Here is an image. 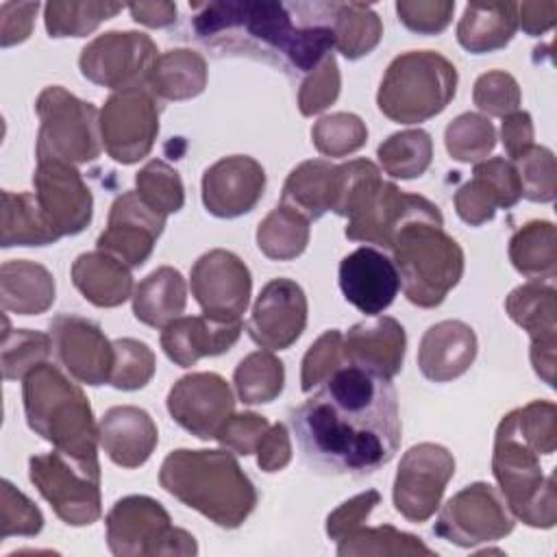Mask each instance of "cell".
I'll use <instances>...</instances> for the list:
<instances>
[{
    "label": "cell",
    "mask_w": 557,
    "mask_h": 557,
    "mask_svg": "<svg viewBox=\"0 0 557 557\" xmlns=\"http://www.w3.org/2000/svg\"><path fill=\"white\" fill-rule=\"evenodd\" d=\"M309 466L363 476L389 463L403 437L398 396L389 379L342 366L289 411Z\"/></svg>",
    "instance_id": "6da1fadb"
},
{
    "label": "cell",
    "mask_w": 557,
    "mask_h": 557,
    "mask_svg": "<svg viewBox=\"0 0 557 557\" xmlns=\"http://www.w3.org/2000/svg\"><path fill=\"white\" fill-rule=\"evenodd\" d=\"M196 39L215 54L252 57L287 74H309L333 48L326 2L296 24L292 7L268 0H215L191 4Z\"/></svg>",
    "instance_id": "7a4b0ae2"
},
{
    "label": "cell",
    "mask_w": 557,
    "mask_h": 557,
    "mask_svg": "<svg viewBox=\"0 0 557 557\" xmlns=\"http://www.w3.org/2000/svg\"><path fill=\"white\" fill-rule=\"evenodd\" d=\"M161 487L222 529L242 527L257 507V490L228 448H176L159 470Z\"/></svg>",
    "instance_id": "3957f363"
},
{
    "label": "cell",
    "mask_w": 557,
    "mask_h": 557,
    "mask_svg": "<svg viewBox=\"0 0 557 557\" xmlns=\"http://www.w3.org/2000/svg\"><path fill=\"white\" fill-rule=\"evenodd\" d=\"M344 185L337 215L346 218V237L352 242L374 244L389 250L394 235L411 220H444L437 205L420 194H407L392 181L381 178V170L368 159L342 163Z\"/></svg>",
    "instance_id": "277c9868"
},
{
    "label": "cell",
    "mask_w": 557,
    "mask_h": 557,
    "mask_svg": "<svg viewBox=\"0 0 557 557\" xmlns=\"http://www.w3.org/2000/svg\"><path fill=\"white\" fill-rule=\"evenodd\" d=\"M28 426L46 442L78 461L98 463V424L89 398L50 361L22 379Z\"/></svg>",
    "instance_id": "5b68a950"
},
{
    "label": "cell",
    "mask_w": 557,
    "mask_h": 557,
    "mask_svg": "<svg viewBox=\"0 0 557 557\" xmlns=\"http://www.w3.org/2000/svg\"><path fill=\"white\" fill-rule=\"evenodd\" d=\"M389 250L400 287L416 307H440L463 276V250L444 231V220L418 218L407 222L394 235Z\"/></svg>",
    "instance_id": "8992f818"
},
{
    "label": "cell",
    "mask_w": 557,
    "mask_h": 557,
    "mask_svg": "<svg viewBox=\"0 0 557 557\" xmlns=\"http://www.w3.org/2000/svg\"><path fill=\"white\" fill-rule=\"evenodd\" d=\"M457 67L435 50H409L385 70L379 111L398 124H420L442 113L457 94Z\"/></svg>",
    "instance_id": "52a82bcc"
},
{
    "label": "cell",
    "mask_w": 557,
    "mask_h": 557,
    "mask_svg": "<svg viewBox=\"0 0 557 557\" xmlns=\"http://www.w3.org/2000/svg\"><path fill=\"white\" fill-rule=\"evenodd\" d=\"M492 472L513 518L533 529L555 527V476H544L540 455L513 431L505 416L494 435Z\"/></svg>",
    "instance_id": "ba28073f"
},
{
    "label": "cell",
    "mask_w": 557,
    "mask_h": 557,
    "mask_svg": "<svg viewBox=\"0 0 557 557\" xmlns=\"http://www.w3.org/2000/svg\"><path fill=\"white\" fill-rule=\"evenodd\" d=\"M35 111L41 120L35 146L37 163L81 165L100 157V111L91 102L50 85L37 96Z\"/></svg>",
    "instance_id": "9c48e42d"
},
{
    "label": "cell",
    "mask_w": 557,
    "mask_h": 557,
    "mask_svg": "<svg viewBox=\"0 0 557 557\" xmlns=\"http://www.w3.org/2000/svg\"><path fill=\"white\" fill-rule=\"evenodd\" d=\"M107 546L115 557L196 555V537L172 524L165 507L144 494H131L107 513Z\"/></svg>",
    "instance_id": "30bf717a"
},
{
    "label": "cell",
    "mask_w": 557,
    "mask_h": 557,
    "mask_svg": "<svg viewBox=\"0 0 557 557\" xmlns=\"http://www.w3.org/2000/svg\"><path fill=\"white\" fill-rule=\"evenodd\" d=\"M28 479L65 524L89 527L102 516L100 463L50 450L28 459Z\"/></svg>",
    "instance_id": "8fae6325"
},
{
    "label": "cell",
    "mask_w": 557,
    "mask_h": 557,
    "mask_svg": "<svg viewBox=\"0 0 557 557\" xmlns=\"http://www.w3.org/2000/svg\"><path fill=\"white\" fill-rule=\"evenodd\" d=\"M513 527L516 518L503 494L494 485L476 481L446 500L437 513L433 533L455 546L472 548L498 542L509 535Z\"/></svg>",
    "instance_id": "7c38bea8"
},
{
    "label": "cell",
    "mask_w": 557,
    "mask_h": 557,
    "mask_svg": "<svg viewBox=\"0 0 557 557\" xmlns=\"http://www.w3.org/2000/svg\"><path fill=\"white\" fill-rule=\"evenodd\" d=\"M159 135V100L148 87L113 91L100 109V137L107 154L133 165L148 157Z\"/></svg>",
    "instance_id": "4fadbf2b"
},
{
    "label": "cell",
    "mask_w": 557,
    "mask_h": 557,
    "mask_svg": "<svg viewBox=\"0 0 557 557\" xmlns=\"http://www.w3.org/2000/svg\"><path fill=\"white\" fill-rule=\"evenodd\" d=\"M157 52V44L146 33L107 30L81 50L78 67L89 83L113 91L144 87Z\"/></svg>",
    "instance_id": "5bb4252c"
},
{
    "label": "cell",
    "mask_w": 557,
    "mask_h": 557,
    "mask_svg": "<svg viewBox=\"0 0 557 557\" xmlns=\"http://www.w3.org/2000/svg\"><path fill=\"white\" fill-rule=\"evenodd\" d=\"M455 474L453 453L433 442L411 446L398 463L392 500L394 509L409 522H426L442 503L444 490Z\"/></svg>",
    "instance_id": "9a60e30c"
},
{
    "label": "cell",
    "mask_w": 557,
    "mask_h": 557,
    "mask_svg": "<svg viewBox=\"0 0 557 557\" xmlns=\"http://www.w3.org/2000/svg\"><path fill=\"white\" fill-rule=\"evenodd\" d=\"M189 287L205 315L242 320V313L250 302L252 276L248 265L235 252L213 248L194 261Z\"/></svg>",
    "instance_id": "2e32d148"
},
{
    "label": "cell",
    "mask_w": 557,
    "mask_h": 557,
    "mask_svg": "<svg viewBox=\"0 0 557 557\" xmlns=\"http://www.w3.org/2000/svg\"><path fill=\"white\" fill-rule=\"evenodd\" d=\"M172 420L198 440H215L220 426L235 411V396L224 376L191 372L181 376L168 392Z\"/></svg>",
    "instance_id": "e0dca14e"
},
{
    "label": "cell",
    "mask_w": 557,
    "mask_h": 557,
    "mask_svg": "<svg viewBox=\"0 0 557 557\" xmlns=\"http://www.w3.org/2000/svg\"><path fill=\"white\" fill-rule=\"evenodd\" d=\"M505 311L531 337L529 357L535 374L555 387L557 289L544 281H527L509 292Z\"/></svg>",
    "instance_id": "ac0fdd59"
},
{
    "label": "cell",
    "mask_w": 557,
    "mask_h": 557,
    "mask_svg": "<svg viewBox=\"0 0 557 557\" xmlns=\"http://www.w3.org/2000/svg\"><path fill=\"white\" fill-rule=\"evenodd\" d=\"M48 335L61 366L76 381L94 387L109 383L115 350L96 322L74 313H59L52 318Z\"/></svg>",
    "instance_id": "d6986e66"
},
{
    "label": "cell",
    "mask_w": 557,
    "mask_h": 557,
    "mask_svg": "<svg viewBox=\"0 0 557 557\" xmlns=\"http://www.w3.org/2000/svg\"><path fill=\"white\" fill-rule=\"evenodd\" d=\"M35 198L59 237L83 233L94 213V196L76 165L44 161L33 172Z\"/></svg>",
    "instance_id": "ffe728a7"
},
{
    "label": "cell",
    "mask_w": 557,
    "mask_h": 557,
    "mask_svg": "<svg viewBox=\"0 0 557 557\" xmlns=\"http://www.w3.org/2000/svg\"><path fill=\"white\" fill-rule=\"evenodd\" d=\"M163 226L165 215L150 209L135 189H128L113 200L107 228L98 235L96 246L128 268H139L152 255Z\"/></svg>",
    "instance_id": "44dd1931"
},
{
    "label": "cell",
    "mask_w": 557,
    "mask_h": 557,
    "mask_svg": "<svg viewBox=\"0 0 557 557\" xmlns=\"http://www.w3.org/2000/svg\"><path fill=\"white\" fill-rule=\"evenodd\" d=\"M307 296L302 287L285 276L268 281L255 305L246 331L265 350L289 348L307 326Z\"/></svg>",
    "instance_id": "7402d4cb"
},
{
    "label": "cell",
    "mask_w": 557,
    "mask_h": 557,
    "mask_svg": "<svg viewBox=\"0 0 557 557\" xmlns=\"http://www.w3.org/2000/svg\"><path fill=\"white\" fill-rule=\"evenodd\" d=\"M265 191V170L248 154L222 157L202 174V205L215 218L250 213Z\"/></svg>",
    "instance_id": "603a6c76"
},
{
    "label": "cell",
    "mask_w": 557,
    "mask_h": 557,
    "mask_svg": "<svg viewBox=\"0 0 557 557\" xmlns=\"http://www.w3.org/2000/svg\"><path fill=\"white\" fill-rule=\"evenodd\" d=\"M339 289L352 307L372 318L394 302L400 276L385 252L361 246L339 261Z\"/></svg>",
    "instance_id": "cb8c5ba5"
},
{
    "label": "cell",
    "mask_w": 557,
    "mask_h": 557,
    "mask_svg": "<svg viewBox=\"0 0 557 557\" xmlns=\"http://www.w3.org/2000/svg\"><path fill=\"white\" fill-rule=\"evenodd\" d=\"M522 198L516 168L505 157L483 159L474 163L472 178L455 191V211L470 224L490 222L498 209H511Z\"/></svg>",
    "instance_id": "d4e9b609"
},
{
    "label": "cell",
    "mask_w": 557,
    "mask_h": 557,
    "mask_svg": "<svg viewBox=\"0 0 557 557\" xmlns=\"http://www.w3.org/2000/svg\"><path fill=\"white\" fill-rule=\"evenodd\" d=\"M407 335L403 324L392 315H372L357 322L342 337L346 366L361 368L381 379H394L405 361Z\"/></svg>",
    "instance_id": "484cf974"
},
{
    "label": "cell",
    "mask_w": 557,
    "mask_h": 557,
    "mask_svg": "<svg viewBox=\"0 0 557 557\" xmlns=\"http://www.w3.org/2000/svg\"><path fill=\"white\" fill-rule=\"evenodd\" d=\"M244 331L242 320H218L211 315H181L161 331V348L170 361L191 368L202 357L231 350Z\"/></svg>",
    "instance_id": "4316f807"
},
{
    "label": "cell",
    "mask_w": 557,
    "mask_h": 557,
    "mask_svg": "<svg viewBox=\"0 0 557 557\" xmlns=\"http://www.w3.org/2000/svg\"><path fill=\"white\" fill-rule=\"evenodd\" d=\"M98 442L115 466L139 468L154 453L159 431L148 411L135 405H117L100 418Z\"/></svg>",
    "instance_id": "83f0119b"
},
{
    "label": "cell",
    "mask_w": 557,
    "mask_h": 557,
    "mask_svg": "<svg viewBox=\"0 0 557 557\" xmlns=\"http://www.w3.org/2000/svg\"><path fill=\"white\" fill-rule=\"evenodd\" d=\"M476 357L474 329L461 320L431 324L418 348V368L433 383H448L470 370Z\"/></svg>",
    "instance_id": "f1b7e54d"
},
{
    "label": "cell",
    "mask_w": 557,
    "mask_h": 557,
    "mask_svg": "<svg viewBox=\"0 0 557 557\" xmlns=\"http://www.w3.org/2000/svg\"><path fill=\"white\" fill-rule=\"evenodd\" d=\"M344 170L326 159H309L298 163L285 178L281 205L298 211L309 222L337 209L342 196Z\"/></svg>",
    "instance_id": "f546056e"
},
{
    "label": "cell",
    "mask_w": 557,
    "mask_h": 557,
    "mask_svg": "<svg viewBox=\"0 0 557 557\" xmlns=\"http://www.w3.org/2000/svg\"><path fill=\"white\" fill-rule=\"evenodd\" d=\"M72 283L96 307H120L133 298V274L109 252H83L72 263Z\"/></svg>",
    "instance_id": "4dcf8cb0"
},
{
    "label": "cell",
    "mask_w": 557,
    "mask_h": 557,
    "mask_svg": "<svg viewBox=\"0 0 557 557\" xmlns=\"http://www.w3.org/2000/svg\"><path fill=\"white\" fill-rule=\"evenodd\" d=\"M52 272L28 259H11L0 268V302L2 309L17 315H39L54 302Z\"/></svg>",
    "instance_id": "1f68e13d"
},
{
    "label": "cell",
    "mask_w": 557,
    "mask_h": 557,
    "mask_svg": "<svg viewBox=\"0 0 557 557\" xmlns=\"http://www.w3.org/2000/svg\"><path fill=\"white\" fill-rule=\"evenodd\" d=\"M516 30V2H470L457 24V41L472 54H485L505 48Z\"/></svg>",
    "instance_id": "d6a6232c"
},
{
    "label": "cell",
    "mask_w": 557,
    "mask_h": 557,
    "mask_svg": "<svg viewBox=\"0 0 557 557\" xmlns=\"http://www.w3.org/2000/svg\"><path fill=\"white\" fill-rule=\"evenodd\" d=\"M187 305V283L172 265L152 270L133 292L135 318L152 329H165L183 315Z\"/></svg>",
    "instance_id": "836d02e7"
},
{
    "label": "cell",
    "mask_w": 557,
    "mask_h": 557,
    "mask_svg": "<svg viewBox=\"0 0 557 557\" xmlns=\"http://www.w3.org/2000/svg\"><path fill=\"white\" fill-rule=\"evenodd\" d=\"M157 100H189L207 87V61L191 48H172L157 57L146 85Z\"/></svg>",
    "instance_id": "e575fe53"
},
{
    "label": "cell",
    "mask_w": 557,
    "mask_h": 557,
    "mask_svg": "<svg viewBox=\"0 0 557 557\" xmlns=\"http://www.w3.org/2000/svg\"><path fill=\"white\" fill-rule=\"evenodd\" d=\"M326 17L333 48L350 61L370 54L383 37L381 17L366 2H326Z\"/></svg>",
    "instance_id": "d590c367"
},
{
    "label": "cell",
    "mask_w": 557,
    "mask_h": 557,
    "mask_svg": "<svg viewBox=\"0 0 557 557\" xmlns=\"http://www.w3.org/2000/svg\"><path fill=\"white\" fill-rule=\"evenodd\" d=\"M61 237L44 215L35 191H2L0 244L11 246H48Z\"/></svg>",
    "instance_id": "8d00e7d4"
},
{
    "label": "cell",
    "mask_w": 557,
    "mask_h": 557,
    "mask_svg": "<svg viewBox=\"0 0 557 557\" xmlns=\"http://www.w3.org/2000/svg\"><path fill=\"white\" fill-rule=\"evenodd\" d=\"M509 261L529 281H550L557 274V231L548 220L522 224L509 239Z\"/></svg>",
    "instance_id": "74e56055"
},
{
    "label": "cell",
    "mask_w": 557,
    "mask_h": 557,
    "mask_svg": "<svg viewBox=\"0 0 557 557\" xmlns=\"http://www.w3.org/2000/svg\"><path fill=\"white\" fill-rule=\"evenodd\" d=\"M339 557H398V555H422L435 557L418 535L398 531L392 524L381 527H357L337 542Z\"/></svg>",
    "instance_id": "f35d334b"
},
{
    "label": "cell",
    "mask_w": 557,
    "mask_h": 557,
    "mask_svg": "<svg viewBox=\"0 0 557 557\" xmlns=\"http://www.w3.org/2000/svg\"><path fill=\"white\" fill-rule=\"evenodd\" d=\"M259 250L274 261H289L305 252L309 244V220L298 211L278 205L257 226Z\"/></svg>",
    "instance_id": "ab89813d"
},
{
    "label": "cell",
    "mask_w": 557,
    "mask_h": 557,
    "mask_svg": "<svg viewBox=\"0 0 557 557\" xmlns=\"http://www.w3.org/2000/svg\"><path fill=\"white\" fill-rule=\"evenodd\" d=\"M233 385L244 405L272 403L283 392L285 366L272 350H255L237 363Z\"/></svg>",
    "instance_id": "60d3db41"
},
{
    "label": "cell",
    "mask_w": 557,
    "mask_h": 557,
    "mask_svg": "<svg viewBox=\"0 0 557 557\" xmlns=\"http://www.w3.org/2000/svg\"><path fill=\"white\" fill-rule=\"evenodd\" d=\"M379 163L392 178L409 181L422 176L433 159V139L422 128H407L392 133L376 148Z\"/></svg>",
    "instance_id": "b9f144b4"
},
{
    "label": "cell",
    "mask_w": 557,
    "mask_h": 557,
    "mask_svg": "<svg viewBox=\"0 0 557 557\" xmlns=\"http://www.w3.org/2000/svg\"><path fill=\"white\" fill-rule=\"evenodd\" d=\"M124 9L120 2H48L44 7V24L52 39L87 37L102 22Z\"/></svg>",
    "instance_id": "7bdbcfd3"
},
{
    "label": "cell",
    "mask_w": 557,
    "mask_h": 557,
    "mask_svg": "<svg viewBox=\"0 0 557 557\" xmlns=\"http://www.w3.org/2000/svg\"><path fill=\"white\" fill-rule=\"evenodd\" d=\"M50 350H52L50 335L41 331H30V329H11L9 320L4 318L0 363H2V376L7 381L24 379L30 370L46 363L50 357Z\"/></svg>",
    "instance_id": "ee69618b"
},
{
    "label": "cell",
    "mask_w": 557,
    "mask_h": 557,
    "mask_svg": "<svg viewBox=\"0 0 557 557\" xmlns=\"http://www.w3.org/2000/svg\"><path fill=\"white\" fill-rule=\"evenodd\" d=\"M444 144L448 154L461 163H479L496 146V128L490 117L466 111L448 122L444 131Z\"/></svg>",
    "instance_id": "f6af8a7d"
},
{
    "label": "cell",
    "mask_w": 557,
    "mask_h": 557,
    "mask_svg": "<svg viewBox=\"0 0 557 557\" xmlns=\"http://www.w3.org/2000/svg\"><path fill=\"white\" fill-rule=\"evenodd\" d=\"M135 187L141 200L165 218L181 211L185 205V187L181 174L163 159L148 161L135 174Z\"/></svg>",
    "instance_id": "bcb514c9"
},
{
    "label": "cell",
    "mask_w": 557,
    "mask_h": 557,
    "mask_svg": "<svg viewBox=\"0 0 557 557\" xmlns=\"http://www.w3.org/2000/svg\"><path fill=\"white\" fill-rule=\"evenodd\" d=\"M311 141L324 157H348L366 146L368 126L359 115L337 111L313 124Z\"/></svg>",
    "instance_id": "7dc6e473"
},
{
    "label": "cell",
    "mask_w": 557,
    "mask_h": 557,
    "mask_svg": "<svg viewBox=\"0 0 557 557\" xmlns=\"http://www.w3.org/2000/svg\"><path fill=\"white\" fill-rule=\"evenodd\" d=\"M522 198L531 202H553L557 196V168L555 154L546 146H529L522 154L511 159Z\"/></svg>",
    "instance_id": "c3c4849f"
},
{
    "label": "cell",
    "mask_w": 557,
    "mask_h": 557,
    "mask_svg": "<svg viewBox=\"0 0 557 557\" xmlns=\"http://www.w3.org/2000/svg\"><path fill=\"white\" fill-rule=\"evenodd\" d=\"M513 431L537 453L553 455L557 448V407L550 400H531L505 413Z\"/></svg>",
    "instance_id": "681fc988"
},
{
    "label": "cell",
    "mask_w": 557,
    "mask_h": 557,
    "mask_svg": "<svg viewBox=\"0 0 557 557\" xmlns=\"http://www.w3.org/2000/svg\"><path fill=\"white\" fill-rule=\"evenodd\" d=\"M113 350H115V361H113L109 385L122 392L146 387L154 376V368H157L152 348L139 339L120 337L113 342Z\"/></svg>",
    "instance_id": "f907efd6"
},
{
    "label": "cell",
    "mask_w": 557,
    "mask_h": 557,
    "mask_svg": "<svg viewBox=\"0 0 557 557\" xmlns=\"http://www.w3.org/2000/svg\"><path fill=\"white\" fill-rule=\"evenodd\" d=\"M472 102L485 117H505L518 111L522 102L520 85L511 74L503 70H490L474 81Z\"/></svg>",
    "instance_id": "816d5d0a"
},
{
    "label": "cell",
    "mask_w": 557,
    "mask_h": 557,
    "mask_svg": "<svg viewBox=\"0 0 557 557\" xmlns=\"http://www.w3.org/2000/svg\"><path fill=\"white\" fill-rule=\"evenodd\" d=\"M342 89V76L337 67V59L329 52L300 83L298 89V109L305 117L322 113L331 107Z\"/></svg>",
    "instance_id": "f5cc1de1"
},
{
    "label": "cell",
    "mask_w": 557,
    "mask_h": 557,
    "mask_svg": "<svg viewBox=\"0 0 557 557\" xmlns=\"http://www.w3.org/2000/svg\"><path fill=\"white\" fill-rule=\"evenodd\" d=\"M44 529V513L39 507L22 494L11 481L0 483V537L11 535L33 537Z\"/></svg>",
    "instance_id": "db71d44e"
},
{
    "label": "cell",
    "mask_w": 557,
    "mask_h": 557,
    "mask_svg": "<svg viewBox=\"0 0 557 557\" xmlns=\"http://www.w3.org/2000/svg\"><path fill=\"white\" fill-rule=\"evenodd\" d=\"M342 337H344L342 331L329 329L305 352L302 368H300V389L305 394L313 392L335 370L346 366L344 352H342Z\"/></svg>",
    "instance_id": "11a10c76"
},
{
    "label": "cell",
    "mask_w": 557,
    "mask_h": 557,
    "mask_svg": "<svg viewBox=\"0 0 557 557\" xmlns=\"http://www.w3.org/2000/svg\"><path fill=\"white\" fill-rule=\"evenodd\" d=\"M455 13V0H398L396 15L400 24L418 35H437L446 30Z\"/></svg>",
    "instance_id": "9f6ffc18"
},
{
    "label": "cell",
    "mask_w": 557,
    "mask_h": 557,
    "mask_svg": "<svg viewBox=\"0 0 557 557\" xmlns=\"http://www.w3.org/2000/svg\"><path fill=\"white\" fill-rule=\"evenodd\" d=\"M268 429H270V422L261 413H255V411L231 413V418L220 426L215 440L222 448H228L231 453L246 457L257 450Z\"/></svg>",
    "instance_id": "6f0895ef"
},
{
    "label": "cell",
    "mask_w": 557,
    "mask_h": 557,
    "mask_svg": "<svg viewBox=\"0 0 557 557\" xmlns=\"http://www.w3.org/2000/svg\"><path fill=\"white\" fill-rule=\"evenodd\" d=\"M381 503V494L376 490H366L348 500H344L337 509H333L326 518V535L339 542L344 535L361 527L372 509Z\"/></svg>",
    "instance_id": "680465c9"
},
{
    "label": "cell",
    "mask_w": 557,
    "mask_h": 557,
    "mask_svg": "<svg viewBox=\"0 0 557 557\" xmlns=\"http://www.w3.org/2000/svg\"><path fill=\"white\" fill-rule=\"evenodd\" d=\"M39 2H2L0 4V46L9 48L30 37Z\"/></svg>",
    "instance_id": "91938a15"
},
{
    "label": "cell",
    "mask_w": 557,
    "mask_h": 557,
    "mask_svg": "<svg viewBox=\"0 0 557 557\" xmlns=\"http://www.w3.org/2000/svg\"><path fill=\"white\" fill-rule=\"evenodd\" d=\"M257 466L263 472H278L292 461V440L283 422L270 424L257 446Z\"/></svg>",
    "instance_id": "94428289"
},
{
    "label": "cell",
    "mask_w": 557,
    "mask_h": 557,
    "mask_svg": "<svg viewBox=\"0 0 557 557\" xmlns=\"http://www.w3.org/2000/svg\"><path fill=\"white\" fill-rule=\"evenodd\" d=\"M500 141L503 148L511 159H516L518 154H522L529 146H533V120L527 111H513L509 115L503 117L500 124Z\"/></svg>",
    "instance_id": "6125c7cd"
},
{
    "label": "cell",
    "mask_w": 557,
    "mask_h": 557,
    "mask_svg": "<svg viewBox=\"0 0 557 557\" xmlns=\"http://www.w3.org/2000/svg\"><path fill=\"white\" fill-rule=\"evenodd\" d=\"M516 22L531 37L544 35L557 22V2H516Z\"/></svg>",
    "instance_id": "be15d7a7"
},
{
    "label": "cell",
    "mask_w": 557,
    "mask_h": 557,
    "mask_svg": "<svg viewBox=\"0 0 557 557\" xmlns=\"http://www.w3.org/2000/svg\"><path fill=\"white\" fill-rule=\"evenodd\" d=\"M131 17L137 24H144L148 28H165L170 24L176 22V4L174 2H165V0H157V2H133L128 4Z\"/></svg>",
    "instance_id": "e7e4bbea"
}]
</instances>
